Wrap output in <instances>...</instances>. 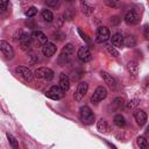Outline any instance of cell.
I'll use <instances>...</instances> for the list:
<instances>
[{
	"label": "cell",
	"mask_w": 149,
	"mask_h": 149,
	"mask_svg": "<svg viewBox=\"0 0 149 149\" xmlns=\"http://www.w3.org/2000/svg\"><path fill=\"white\" fill-rule=\"evenodd\" d=\"M119 22H120L119 16H112V17H111V23H112V24H118Z\"/></svg>",
	"instance_id": "8d00e7d4"
},
{
	"label": "cell",
	"mask_w": 149,
	"mask_h": 149,
	"mask_svg": "<svg viewBox=\"0 0 149 149\" xmlns=\"http://www.w3.org/2000/svg\"><path fill=\"white\" fill-rule=\"evenodd\" d=\"M52 36H54V38L57 40V41H63V40L65 38V34H64L63 31H59V30L54 31V33H52Z\"/></svg>",
	"instance_id": "4dcf8cb0"
},
{
	"label": "cell",
	"mask_w": 149,
	"mask_h": 149,
	"mask_svg": "<svg viewBox=\"0 0 149 149\" xmlns=\"http://www.w3.org/2000/svg\"><path fill=\"white\" fill-rule=\"evenodd\" d=\"M111 37L109 34V29L105 26H100L97 28V33H95V42L97 43H105L106 41H108Z\"/></svg>",
	"instance_id": "277c9868"
},
{
	"label": "cell",
	"mask_w": 149,
	"mask_h": 149,
	"mask_svg": "<svg viewBox=\"0 0 149 149\" xmlns=\"http://www.w3.org/2000/svg\"><path fill=\"white\" fill-rule=\"evenodd\" d=\"M113 121H114V123H115L118 127H120V128L126 126V119H125V116L121 115V114H116V115L114 116Z\"/></svg>",
	"instance_id": "7402d4cb"
},
{
	"label": "cell",
	"mask_w": 149,
	"mask_h": 149,
	"mask_svg": "<svg viewBox=\"0 0 149 149\" xmlns=\"http://www.w3.org/2000/svg\"><path fill=\"white\" fill-rule=\"evenodd\" d=\"M8 2H9V0H0V8H1V10H5L7 8Z\"/></svg>",
	"instance_id": "836d02e7"
},
{
	"label": "cell",
	"mask_w": 149,
	"mask_h": 149,
	"mask_svg": "<svg viewBox=\"0 0 149 149\" xmlns=\"http://www.w3.org/2000/svg\"><path fill=\"white\" fill-rule=\"evenodd\" d=\"M17 41L20 42V45L22 48V50H29L30 49V44H31V36L24 31H20L19 36H17Z\"/></svg>",
	"instance_id": "8992f818"
},
{
	"label": "cell",
	"mask_w": 149,
	"mask_h": 149,
	"mask_svg": "<svg viewBox=\"0 0 149 149\" xmlns=\"http://www.w3.org/2000/svg\"><path fill=\"white\" fill-rule=\"evenodd\" d=\"M78 33L80 34V36H81V38H83V40H85L86 42H91V40L88 38V36H87L85 33H83V30H81V29H79V28H78Z\"/></svg>",
	"instance_id": "d590c367"
},
{
	"label": "cell",
	"mask_w": 149,
	"mask_h": 149,
	"mask_svg": "<svg viewBox=\"0 0 149 149\" xmlns=\"http://www.w3.org/2000/svg\"><path fill=\"white\" fill-rule=\"evenodd\" d=\"M77 56H78V58H79L81 62H84V63L90 62V61L92 59V54H91L88 47H85V45H84V47H80V48L78 49Z\"/></svg>",
	"instance_id": "9c48e42d"
},
{
	"label": "cell",
	"mask_w": 149,
	"mask_h": 149,
	"mask_svg": "<svg viewBox=\"0 0 149 149\" xmlns=\"http://www.w3.org/2000/svg\"><path fill=\"white\" fill-rule=\"evenodd\" d=\"M36 14H37V8L34 7V6L29 7V8L26 10V15H27L28 17H33V16H35Z\"/></svg>",
	"instance_id": "1f68e13d"
},
{
	"label": "cell",
	"mask_w": 149,
	"mask_h": 149,
	"mask_svg": "<svg viewBox=\"0 0 149 149\" xmlns=\"http://www.w3.org/2000/svg\"><path fill=\"white\" fill-rule=\"evenodd\" d=\"M139 104H140V100H139V99H132V100H129V101L126 104V107H125V108H126L127 111H130V109H134Z\"/></svg>",
	"instance_id": "4316f807"
},
{
	"label": "cell",
	"mask_w": 149,
	"mask_h": 149,
	"mask_svg": "<svg viewBox=\"0 0 149 149\" xmlns=\"http://www.w3.org/2000/svg\"><path fill=\"white\" fill-rule=\"evenodd\" d=\"M105 3L108 7H115L116 3H118V0H105Z\"/></svg>",
	"instance_id": "e575fe53"
},
{
	"label": "cell",
	"mask_w": 149,
	"mask_h": 149,
	"mask_svg": "<svg viewBox=\"0 0 149 149\" xmlns=\"http://www.w3.org/2000/svg\"><path fill=\"white\" fill-rule=\"evenodd\" d=\"M15 71H16V73L20 74L24 80L31 81V79H33V72H31L27 66H17Z\"/></svg>",
	"instance_id": "8fae6325"
},
{
	"label": "cell",
	"mask_w": 149,
	"mask_h": 149,
	"mask_svg": "<svg viewBox=\"0 0 149 149\" xmlns=\"http://www.w3.org/2000/svg\"><path fill=\"white\" fill-rule=\"evenodd\" d=\"M72 55H73V45L71 43L65 44V47L62 49V52L58 57V63L61 65H65L69 62V59L71 58Z\"/></svg>",
	"instance_id": "6da1fadb"
},
{
	"label": "cell",
	"mask_w": 149,
	"mask_h": 149,
	"mask_svg": "<svg viewBox=\"0 0 149 149\" xmlns=\"http://www.w3.org/2000/svg\"><path fill=\"white\" fill-rule=\"evenodd\" d=\"M58 85L64 92H66L70 88V80H69V77L65 73H61L59 74V84Z\"/></svg>",
	"instance_id": "ac0fdd59"
},
{
	"label": "cell",
	"mask_w": 149,
	"mask_h": 149,
	"mask_svg": "<svg viewBox=\"0 0 149 149\" xmlns=\"http://www.w3.org/2000/svg\"><path fill=\"white\" fill-rule=\"evenodd\" d=\"M112 44L114 47H118V48H122L125 45V42H123V35H121L120 33H116L112 36Z\"/></svg>",
	"instance_id": "d6986e66"
},
{
	"label": "cell",
	"mask_w": 149,
	"mask_h": 149,
	"mask_svg": "<svg viewBox=\"0 0 149 149\" xmlns=\"http://www.w3.org/2000/svg\"><path fill=\"white\" fill-rule=\"evenodd\" d=\"M147 134H148V135H149V127H148V128H147Z\"/></svg>",
	"instance_id": "74e56055"
},
{
	"label": "cell",
	"mask_w": 149,
	"mask_h": 149,
	"mask_svg": "<svg viewBox=\"0 0 149 149\" xmlns=\"http://www.w3.org/2000/svg\"><path fill=\"white\" fill-rule=\"evenodd\" d=\"M112 107H113V108H116V109H121V108L123 107V99L120 98V97L115 98V99L113 100V102H112Z\"/></svg>",
	"instance_id": "484cf974"
},
{
	"label": "cell",
	"mask_w": 149,
	"mask_h": 149,
	"mask_svg": "<svg viewBox=\"0 0 149 149\" xmlns=\"http://www.w3.org/2000/svg\"><path fill=\"white\" fill-rule=\"evenodd\" d=\"M45 5L51 7V8H58L59 5H61V1L59 0H44Z\"/></svg>",
	"instance_id": "f546056e"
},
{
	"label": "cell",
	"mask_w": 149,
	"mask_h": 149,
	"mask_svg": "<svg viewBox=\"0 0 149 149\" xmlns=\"http://www.w3.org/2000/svg\"><path fill=\"white\" fill-rule=\"evenodd\" d=\"M105 48H106L107 52H108L111 56H113V57H118V56H119V51L115 49V47H114L112 43H111V44H106Z\"/></svg>",
	"instance_id": "d4e9b609"
},
{
	"label": "cell",
	"mask_w": 149,
	"mask_h": 149,
	"mask_svg": "<svg viewBox=\"0 0 149 149\" xmlns=\"http://www.w3.org/2000/svg\"><path fill=\"white\" fill-rule=\"evenodd\" d=\"M125 22L127 23V24H136L137 22H139V16H137V14H136V12L135 10H133V9H130V10H128L127 13H126V15H125Z\"/></svg>",
	"instance_id": "5bb4252c"
},
{
	"label": "cell",
	"mask_w": 149,
	"mask_h": 149,
	"mask_svg": "<svg viewBox=\"0 0 149 149\" xmlns=\"http://www.w3.org/2000/svg\"><path fill=\"white\" fill-rule=\"evenodd\" d=\"M7 137H8V141H9V143H10V146H12L14 149L19 148V142H17V140H16L12 134L7 133Z\"/></svg>",
	"instance_id": "f1b7e54d"
},
{
	"label": "cell",
	"mask_w": 149,
	"mask_h": 149,
	"mask_svg": "<svg viewBox=\"0 0 149 149\" xmlns=\"http://www.w3.org/2000/svg\"><path fill=\"white\" fill-rule=\"evenodd\" d=\"M79 114H80V120L85 125H91L94 121V114L88 106H81L79 109Z\"/></svg>",
	"instance_id": "7a4b0ae2"
},
{
	"label": "cell",
	"mask_w": 149,
	"mask_h": 149,
	"mask_svg": "<svg viewBox=\"0 0 149 149\" xmlns=\"http://www.w3.org/2000/svg\"><path fill=\"white\" fill-rule=\"evenodd\" d=\"M134 119L139 126H144L147 122V114L143 109H135L134 111Z\"/></svg>",
	"instance_id": "7c38bea8"
},
{
	"label": "cell",
	"mask_w": 149,
	"mask_h": 149,
	"mask_svg": "<svg viewBox=\"0 0 149 149\" xmlns=\"http://www.w3.org/2000/svg\"><path fill=\"white\" fill-rule=\"evenodd\" d=\"M97 128L101 133H109V125L105 119H100L97 122Z\"/></svg>",
	"instance_id": "ffe728a7"
},
{
	"label": "cell",
	"mask_w": 149,
	"mask_h": 149,
	"mask_svg": "<svg viewBox=\"0 0 149 149\" xmlns=\"http://www.w3.org/2000/svg\"><path fill=\"white\" fill-rule=\"evenodd\" d=\"M65 1H69V2H72V1H74V0H65Z\"/></svg>",
	"instance_id": "f35d334b"
},
{
	"label": "cell",
	"mask_w": 149,
	"mask_h": 149,
	"mask_svg": "<svg viewBox=\"0 0 149 149\" xmlns=\"http://www.w3.org/2000/svg\"><path fill=\"white\" fill-rule=\"evenodd\" d=\"M143 36L146 37V40L149 41V24H146L143 28Z\"/></svg>",
	"instance_id": "d6a6232c"
},
{
	"label": "cell",
	"mask_w": 149,
	"mask_h": 149,
	"mask_svg": "<svg viewBox=\"0 0 149 149\" xmlns=\"http://www.w3.org/2000/svg\"><path fill=\"white\" fill-rule=\"evenodd\" d=\"M35 77L37 79H42V80L49 81V80H51L54 78V71L51 69H49V68L41 66L35 71Z\"/></svg>",
	"instance_id": "3957f363"
},
{
	"label": "cell",
	"mask_w": 149,
	"mask_h": 149,
	"mask_svg": "<svg viewBox=\"0 0 149 149\" xmlns=\"http://www.w3.org/2000/svg\"><path fill=\"white\" fill-rule=\"evenodd\" d=\"M87 90H88V84L86 81H80L78 84V90H77V93L74 95L76 100H80L87 93Z\"/></svg>",
	"instance_id": "9a60e30c"
},
{
	"label": "cell",
	"mask_w": 149,
	"mask_h": 149,
	"mask_svg": "<svg viewBox=\"0 0 149 149\" xmlns=\"http://www.w3.org/2000/svg\"><path fill=\"white\" fill-rule=\"evenodd\" d=\"M123 42H125V45L128 47V48H133L136 44L135 37L133 35H130V34H127L126 36H123Z\"/></svg>",
	"instance_id": "44dd1931"
},
{
	"label": "cell",
	"mask_w": 149,
	"mask_h": 149,
	"mask_svg": "<svg viewBox=\"0 0 149 149\" xmlns=\"http://www.w3.org/2000/svg\"><path fill=\"white\" fill-rule=\"evenodd\" d=\"M136 143H137V146H139L141 149L148 148V142H147V140H146L143 136H139V137L136 139Z\"/></svg>",
	"instance_id": "83f0119b"
},
{
	"label": "cell",
	"mask_w": 149,
	"mask_h": 149,
	"mask_svg": "<svg viewBox=\"0 0 149 149\" xmlns=\"http://www.w3.org/2000/svg\"><path fill=\"white\" fill-rule=\"evenodd\" d=\"M80 6H81V10L85 15H91L93 12V7H91L90 5H87L84 0H80Z\"/></svg>",
	"instance_id": "cb8c5ba5"
},
{
	"label": "cell",
	"mask_w": 149,
	"mask_h": 149,
	"mask_svg": "<svg viewBox=\"0 0 149 149\" xmlns=\"http://www.w3.org/2000/svg\"><path fill=\"white\" fill-rule=\"evenodd\" d=\"M56 50H57V47H56L54 43H51V42H47V43L42 47V54H43L44 56H47V57L54 56V54L56 52Z\"/></svg>",
	"instance_id": "4fadbf2b"
},
{
	"label": "cell",
	"mask_w": 149,
	"mask_h": 149,
	"mask_svg": "<svg viewBox=\"0 0 149 149\" xmlns=\"http://www.w3.org/2000/svg\"><path fill=\"white\" fill-rule=\"evenodd\" d=\"M127 70H128L129 74L133 78H135L137 76V73H139V64H137V62L136 61H129L127 63Z\"/></svg>",
	"instance_id": "e0dca14e"
},
{
	"label": "cell",
	"mask_w": 149,
	"mask_h": 149,
	"mask_svg": "<svg viewBox=\"0 0 149 149\" xmlns=\"http://www.w3.org/2000/svg\"><path fill=\"white\" fill-rule=\"evenodd\" d=\"M0 49H1V51H2V54L7 57V58H9V59H12L13 57H14V49H13V47L8 43V42H6V41H0Z\"/></svg>",
	"instance_id": "30bf717a"
},
{
	"label": "cell",
	"mask_w": 149,
	"mask_h": 149,
	"mask_svg": "<svg viewBox=\"0 0 149 149\" xmlns=\"http://www.w3.org/2000/svg\"><path fill=\"white\" fill-rule=\"evenodd\" d=\"M64 91L59 87V85H54L51 86L47 92H45V97L52 99V100H61L63 97H64Z\"/></svg>",
	"instance_id": "5b68a950"
},
{
	"label": "cell",
	"mask_w": 149,
	"mask_h": 149,
	"mask_svg": "<svg viewBox=\"0 0 149 149\" xmlns=\"http://www.w3.org/2000/svg\"><path fill=\"white\" fill-rule=\"evenodd\" d=\"M100 76H101V78L104 79L105 84H107V86H109L111 88H115V87H116V81H115V79L112 77V74L107 73L106 71H100Z\"/></svg>",
	"instance_id": "2e32d148"
},
{
	"label": "cell",
	"mask_w": 149,
	"mask_h": 149,
	"mask_svg": "<svg viewBox=\"0 0 149 149\" xmlns=\"http://www.w3.org/2000/svg\"><path fill=\"white\" fill-rule=\"evenodd\" d=\"M31 40L35 42L36 45H40V47H43L48 42L47 35L41 30H34L31 33Z\"/></svg>",
	"instance_id": "52a82bcc"
},
{
	"label": "cell",
	"mask_w": 149,
	"mask_h": 149,
	"mask_svg": "<svg viewBox=\"0 0 149 149\" xmlns=\"http://www.w3.org/2000/svg\"><path fill=\"white\" fill-rule=\"evenodd\" d=\"M106 97H107V90H106V87L98 86L95 88V91L93 92V94L91 97V100H92V102H99V101L104 100Z\"/></svg>",
	"instance_id": "ba28073f"
},
{
	"label": "cell",
	"mask_w": 149,
	"mask_h": 149,
	"mask_svg": "<svg viewBox=\"0 0 149 149\" xmlns=\"http://www.w3.org/2000/svg\"><path fill=\"white\" fill-rule=\"evenodd\" d=\"M41 15H42V19L47 22H52V20H54V14L49 9H43L41 12Z\"/></svg>",
	"instance_id": "603a6c76"
}]
</instances>
